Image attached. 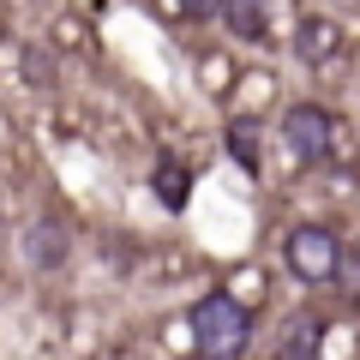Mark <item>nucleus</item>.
<instances>
[{
	"label": "nucleus",
	"instance_id": "obj_10",
	"mask_svg": "<svg viewBox=\"0 0 360 360\" xmlns=\"http://www.w3.org/2000/svg\"><path fill=\"white\" fill-rule=\"evenodd\" d=\"M180 18H222V0H180Z\"/></svg>",
	"mask_w": 360,
	"mask_h": 360
},
{
	"label": "nucleus",
	"instance_id": "obj_3",
	"mask_svg": "<svg viewBox=\"0 0 360 360\" xmlns=\"http://www.w3.org/2000/svg\"><path fill=\"white\" fill-rule=\"evenodd\" d=\"M283 144H288V156L295 162H324L330 156V144H336V127H330V115H324L319 103H295L283 115Z\"/></svg>",
	"mask_w": 360,
	"mask_h": 360
},
{
	"label": "nucleus",
	"instance_id": "obj_4",
	"mask_svg": "<svg viewBox=\"0 0 360 360\" xmlns=\"http://www.w3.org/2000/svg\"><path fill=\"white\" fill-rule=\"evenodd\" d=\"M342 49H348V30L336 25V18H324V13H307L300 18V30H295V54L307 66H330V60H342Z\"/></svg>",
	"mask_w": 360,
	"mask_h": 360
},
{
	"label": "nucleus",
	"instance_id": "obj_2",
	"mask_svg": "<svg viewBox=\"0 0 360 360\" xmlns=\"http://www.w3.org/2000/svg\"><path fill=\"white\" fill-rule=\"evenodd\" d=\"M283 264L295 270L300 283H330L336 270H342V240L319 222H300V229L283 234Z\"/></svg>",
	"mask_w": 360,
	"mask_h": 360
},
{
	"label": "nucleus",
	"instance_id": "obj_7",
	"mask_svg": "<svg viewBox=\"0 0 360 360\" xmlns=\"http://www.w3.org/2000/svg\"><path fill=\"white\" fill-rule=\"evenodd\" d=\"M222 18H229V30L240 42H258L270 30V18H264V0H222Z\"/></svg>",
	"mask_w": 360,
	"mask_h": 360
},
{
	"label": "nucleus",
	"instance_id": "obj_8",
	"mask_svg": "<svg viewBox=\"0 0 360 360\" xmlns=\"http://www.w3.org/2000/svg\"><path fill=\"white\" fill-rule=\"evenodd\" d=\"M229 156L246 168V174H258V132L246 127V120H229Z\"/></svg>",
	"mask_w": 360,
	"mask_h": 360
},
{
	"label": "nucleus",
	"instance_id": "obj_9",
	"mask_svg": "<svg viewBox=\"0 0 360 360\" xmlns=\"http://www.w3.org/2000/svg\"><path fill=\"white\" fill-rule=\"evenodd\" d=\"M312 348H319V319L288 324V360H312Z\"/></svg>",
	"mask_w": 360,
	"mask_h": 360
},
{
	"label": "nucleus",
	"instance_id": "obj_1",
	"mask_svg": "<svg viewBox=\"0 0 360 360\" xmlns=\"http://www.w3.org/2000/svg\"><path fill=\"white\" fill-rule=\"evenodd\" d=\"M193 342H198L205 360H240L246 354L252 319H246V307L229 295V288H210V295L193 307Z\"/></svg>",
	"mask_w": 360,
	"mask_h": 360
},
{
	"label": "nucleus",
	"instance_id": "obj_5",
	"mask_svg": "<svg viewBox=\"0 0 360 360\" xmlns=\"http://www.w3.org/2000/svg\"><path fill=\"white\" fill-rule=\"evenodd\" d=\"M66 252H72V234H66L54 217H42V222H30V229H25V258H30V270H60Z\"/></svg>",
	"mask_w": 360,
	"mask_h": 360
},
{
	"label": "nucleus",
	"instance_id": "obj_6",
	"mask_svg": "<svg viewBox=\"0 0 360 360\" xmlns=\"http://www.w3.org/2000/svg\"><path fill=\"white\" fill-rule=\"evenodd\" d=\"M156 198H162V210H186V198H193V174H186V162H156Z\"/></svg>",
	"mask_w": 360,
	"mask_h": 360
}]
</instances>
